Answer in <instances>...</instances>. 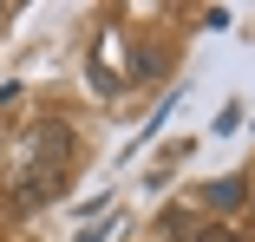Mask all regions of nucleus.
<instances>
[{
  "label": "nucleus",
  "instance_id": "obj_1",
  "mask_svg": "<svg viewBox=\"0 0 255 242\" xmlns=\"http://www.w3.org/2000/svg\"><path fill=\"white\" fill-rule=\"evenodd\" d=\"M53 190H59V177H53V170H33V177H20L13 203H20V210H33V203H46V197H53Z\"/></svg>",
  "mask_w": 255,
  "mask_h": 242
},
{
  "label": "nucleus",
  "instance_id": "obj_2",
  "mask_svg": "<svg viewBox=\"0 0 255 242\" xmlns=\"http://www.w3.org/2000/svg\"><path fill=\"white\" fill-rule=\"evenodd\" d=\"M242 197H249V183H242V177H216V190H210V203H216V210H236Z\"/></svg>",
  "mask_w": 255,
  "mask_h": 242
},
{
  "label": "nucleus",
  "instance_id": "obj_3",
  "mask_svg": "<svg viewBox=\"0 0 255 242\" xmlns=\"http://www.w3.org/2000/svg\"><path fill=\"white\" fill-rule=\"evenodd\" d=\"M196 242H242V236H229V229H203Z\"/></svg>",
  "mask_w": 255,
  "mask_h": 242
},
{
  "label": "nucleus",
  "instance_id": "obj_4",
  "mask_svg": "<svg viewBox=\"0 0 255 242\" xmlns=\"http://www.w3.org/2000/svg\"><path fill=\"white\" fill-rule=\"evenodd\" d=\"M105 236H112V229H85V236H79V242H105Z\"/></svg>",
  "mask_w": 255,
  "mask_h": 242
}]
</instances>
